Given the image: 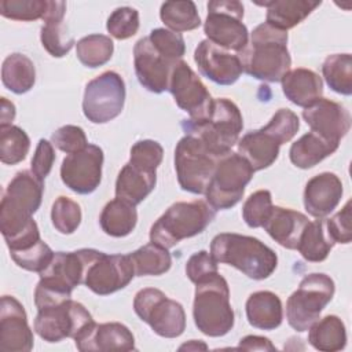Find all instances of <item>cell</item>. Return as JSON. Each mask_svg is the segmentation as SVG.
<instances>
[{"instance_id": "1", "label": "cell", "mask_w": 352, "mask_h": 352, "mask_svg": "<svg viewBox=\"0 0 352 352\" xmlns=\"http://www.w3.org/2000/svg\"><path fill=\"white\" fill-rule=\"evenodd\" d=\"M43 192L44 183L32 170H19L11 179L0 202V231L7 246L40 234L33 214L41 205Z\"/></svg>"}, {"instance_id": "2", "label": "cell", "mask_w": 352, "mask_h": 352, "mask_svg": "<svg viewBox=\"0 0 352 352\" xmlns=\"http://www.w3.org/2000/svg\"><path fill=\"white\" fill-rule=\"evenodd\" d=\"M287 40V32L265 22L257 25L246 48L239 54L243 72L261 81H280L292 66Z\"/></svg>"}, {"instance_id": "3", "label": "cell", "mask_w": 352, "mask_h": 352, "mask_svg": "<svg viewBox=\"0 0 352 352\" xmlns=\"http://www.w3.org/2000/svg\"><path fill=\"white\" fill-rule=\"evenodd\" d=\"M209 253L217 263L235 267L254 280L268 278L278 265L276 253L264 242L235 232L217 234L212 239Z\"/></svg>"}, {"instance_id": "4", "label": "cell", "mask_w": 352, "mask_h": 352, "mask_svg": "<svg viewBox=\"0 0 352 352\" xmlns=\"http://www.w3.org/2000/svg\"><path fill=\"white\" fill-rule=\"evenodd\" d=\"M192 318L198 330L209 337H223L234 327L230 287L219 272L195 283Z\"/></svg>"}, {"instance_id": "5", "label": "cell", "mask_w": 352, "mask_h": 352, "mask_svg": "<svg viewBox=\"0 0 352 352\" xmlns=\"http://www.w3.org/2000/svg\"><path fill=\"white\" fill-rule=\"evenodd\" d=\"M214 216L216 210L201 199L176 202L151 226L150 242L170 249L180 241L201 234Z\"/></svg>"}, {"instance_id": "6", "label": "cell", "mask_w": 352, "mask_h": 352, "mask_svg": "<svg viewBox=\"0 0 352 352\" xmlns=\"http://www.w3.org/2000/svg\"><path fill=\"white\" fill-rule=\"evenodd\" d=\"M182 126L186 133L199 138L213 154L221 157L230 153L234 144L238 143L243 128V118L232 100L217 98L213 99L212 111L206 120L201 122L184 120Z\"/></svg>"}, {"instance_id": "7", "label": "cell", "mask_w": 352, "mask_h": 352, "mask_svg": "<svg viewBox=\"0 0 352 352\" xmlns=\"http://www.w3.org/2000/svg\"><path fill=\"white\" fill-rule=\"evenodd\" d=\"M336 292L334 280L322 272L305 275L296 292L286 301V319L296 331H307L331 301Z\"/></svg>"}, {"instance_id": "8", "label": "cell", "mask_w": 352, "mask_h": 352, "mask_svg": "<svg viewBox=\"0 0 352 352\" xmlns=\"http://www.w3.org/2000/svg\"><path fill=\"white\" fill-rule=\"evenodd\" d=\"M219 158L199 138L186 133L175 148V170L182 190L205 194Z\"/></svg>"}, {"instance_id": "9", "label": "cell", "mask_w": 352, "mask_h": 352, "mask_svg": "<svg viewBox=\"0 0 352 352\" xmlns=\"http://www.w3.org/2000/svg\"><path fill=\"white\" fill-rule=\"evenodd\" d=\"M253 173V168L241 154L230 151L221 155L205 191L206 202L214 210H227L235 206L242 199Z\"/></svg>"}, {"instance_id": "10", "label": "cell", "mask_w": 352, "mask_h": 352, "mask_svg": "<svg viewBox=\"0 0 352 352\" xmlns=\"http://www.w3.org/2000/svg\"><path fill=\"white\" fill-rule=\"evenodd\" d=\"M243 19V4L236 0H212L208 3V15L204 33L213 44L241 54L249 43V32Z\"/></svg>"}, {"instance_id": "11", "label": "cell", "mask_w": 352, "mask_h": 352, "mask_svg": "<svg viewBox=\"0 0 352 352\" xmlns=\"http://www.w3.org/2000/svg\"><path fill=\"white\" fill-rule=\"evenodd\" d=\"M133 309L160 337L176 338L186 329L183 305L169 298L160 289L146 287L139 290L133 298Z\"/></svg>"}, {"instance_id": "12", "label": "cell", "mask_w": 352, "mask_h": 352, "mask_svg": "<svg viewBox=\"0 0 352 352\" xmlns=\"http://www.w3.org/2000/svg\"><path fill=\"white\" fill-rule=\"evenodd\" d=\"M95 324L92 315L78 301L72 298L43 309H37L33 329L47 342L63 338L76 340Z\"/></svg>"}, {"instance_id": "13", "label": "cell", "mask_w": 352, "mask_h": 352, "mask_svg": "<svg viewBox=\"0 0 352 352\" xmlns=\"http://www.w3.org/2000/svg\"><path fill=\"white\" fill-rule=\"evenodd\" d=\"M125 103V82L116 72H103L85 85L82 113L94 124L118 117Z\"/></svg>"}, {"instance_id": "14", "label": "cell", "mask_w": 352, "mask_h": 352, "mask_svg": "<svg viewBox=\"0 0 352 352\" xmlns=\"http://www.w3.org/2000/svg\"><path fill=\"white\" fill-rule=\"evenodd\" d=\"M168 91L176 104L188 113L190 121L201 122L209 117L213 99L198 74L183 59L172 69Z\"/></svg>"}, {"instance_id": "15", "label": "cell", "mask_w": 352, "mask_h": 352, "mask_svg": "<svg viewBox=\"0 0 352 352\" xmlns=\"http://www.w3.org/2000/svg\"><path fill=\"white\" fill-rule=\"evenodd\" d=\"M135 276L129 254H106L95 249L88 261L82 283L98 296L124 289Z\"/></svg>"}, {"instance_id": "16", "label": "cell", "mask_w": 352, "mask_h": 352, "mask_svg": "<svg viewBox=\"0 0 352 352\" xmlns=\"http://www.w3.org/2000/svg\"><path fill=\"white\" fill-rule=\"evenodd\" d=\"M103 150L88 144L81 151L69 154L60 165V179L72 191L87 195L94 192L102 180Z\"/></svg>"}, {"instance_id": "17", "label": "cell", "mask_w": 352, "mask_h": 352, "mask_svg": "<svg viewBox=\"0 0 352 352\" xmlns=\"http://www.w3.org/2000/svg\"><path fill=\"white\" fill-rule=\"evenodd\" d=\"M194 60L199 73L219 85H231L243 73L239 54L224 50L208 38L197 45Z\"/></svg>"}, {"instance_id": "18", "label": "cell", "mask_w": 352, "mask_h": 352, "mask_svg": "<svg viewBox=\"0 0 352 352\" xmlns=\"http://www.w3.org/2000/svg\"><path fill=\"white\" fill-rule=\"evenodd\" d=\"M33 331L23 305L12 296L0 301V351L29 352L33 349Z\"/></svg>"}, {"instance_id": "19", "label": "cell", "mask_w": 352, "mask_h": 352, "mask_svg": "<svg viewBox=\"0 0 352 352\" xmlns=\"http://www.w3.org/2000/svg\"><path fill=\"white\" fill-rule=\"evenodd\" d=\"M302 118L309 125L311 132L323 139L340 144V140L349 132L351 114L348 109L327 98H319L302 110Z\"/></svg>"}, {"instance_id": "20", "label": "cell", "mask_w": 352, "mask_h": 352, "mask_svg": "<svg viewBox=\"0 0 352 352\" xmlns=\"http://www.w3.org/2000/svg\"><path fill=\"white\" fill-rule=\"evenodd\" d=\"M133 65L139 82L153 94L168 89L169 77L176 63L166 59L148 40L143 37L133 47Z\"/></svg>"}, {"instance_id": "21", "label": "cell", "mask_w": 352, "mask_h": 352, "mask_svg": "<svg viewBox=\"0 0 352 352\" xmlns=\"http://www.w3.org/2000/svg\"><path fill=\"white\" fill-rule=\"evenodd\" d=\"M76 346L81 352H109V351H133L135 337L132 331L120 322L95 323L85 333L78 336Z\"/></svg>"}, {"instance_id": "22", "label": "cell", "mask_w": 352, "mask_h": 352, "mask_svg": "<svg viewBox=\"0 0 352 352\" xmlns=\"http://www.w3.org/2000/svg\"><path fill=\"white\" fill-rule=\"evenodd\" d=\"M344 188L340 177L331 172H322L311 177L304 188V208L316 217L323 219L340 204Z\"/></svg>"}, {"instance_id": "23", "label": "cell", "mask_w": 352, "mask_h": 352, "mask_svg": "<svg viewBox=\"0 0 352 352\" xmlns=\"http://www.w3.org/2000/svg\"><path fill=\"white\" fill-rule=\"evenodd\" d=\"M65 12V1L48 0V10L43 18L44 25L40 30V40L44 50L54 58L65 56L76 44L63 22Z\"/></svg>"}, {"instance_id": "24", "label": "cell", "mask_w": 352, "mask_h": 352, "mask_svg": "<svg viewBox=\"0 0 352 352\" xmlns=\"http://www.w3.org/2000/svg\"><path fill=\"white\" fill-rule=\"evenodd\" d=\"M282 143L265 126L245 133L238 140V154H241L253 168L261 170L271 166L278 155Z\"/></svg>"}, {"instance_id": "25", "label": "cell", "mask_w": 352, "mask_h": 352, "mask_svg": "<svg viewBox=\"0 0 352 352\" xmlns=\"http://www.w3.org/2000/svg\"><path fill=\"white\" fill-rule=\"evenodd\" d=\"M308 221V217L301 212L282 206H272L263 227L276 243L286 249L296 250L301 232Z\"/></svg>"}, {"instance_id": "26", "label": "cell", "mask_w": 352, "mask_h": 352, "mask_svg": "<svg viewBox=\"0 0 352 352\" xmlns=\"http://www.w3.org/2000/svg\"><path fill=\"white\" fill-rule=\"evenodd\" d=\"M285 96L300 107H307L322 98L323 81L314 70L297 67L289 70L280 80Z\"/></svg>"}, {"instance_id": "27", "label": "cell", "mask_w": 352, "mask_h": 352, "mask_svg": "<svg viewBox=\"0 0 352 352\" xmlns=\"http://www.w3.org/2000/svg\"><path fill=\"white\" fill-rule=\"evenodd\" d=\"M248 322L260 330H275L283 320L280 298L270 290L252 293L246 300Z\"/></svg>"}, {"instance_id": "28", "label": "cell", "mask_w": 352, "mask_h": 352, "mask_svg": "<svg viewBox=\"0 0 352 352\" xmlns=\"http://www.w3.org/2000/svg\"><path fill=\"white\" fill-rule=\"evenodd\" d=\"M157 173L125 164L116 180V198L133 206L139 205L155 187Z\"/></svg>"}, {"instance_id": "29", "label": "cell", "mask_w": 352, "mask_h": 352, "mask_svg": "<svg viewBox=\"0 0 352 352\" xmlns=\"http://www.w3.org/2000/svg\"><path fill=\"white\" fill-rule=\"evenodd\" d=\"M267 8L265 23L287 32L296 25L301 23L315 8H318L322 1L311 0H271L264 3H257Z\"/></svg>"}, {"instance_id": "30", "label": "cell", "mask_w": 352, "mask_h": 352, "mask_svg": "<svg viewBox=\"0 0 352 352\" xmlns=\"http://www.w3.org/2000/svg\"><path fill=\"white\" fill-rule=\"evenodd\" d=\"M340 144L331 143L315 132H308L296 140L289 150L292 164L300 169H309L331 155Z\"/></svg>"}, {"instance_id": "31", "label": "cell", "mask_w": 352, "mask_h": 352, "mask_svg": "<svg viewBox=\"0 0 352 352\" xmlns=\"http://www.w3.org/2000/svg\"><path fill=\"white\" fill-rule=\"evenodd\" d=\"M334 245L336 243L331 239L326 227V219L323 217L316 219L314 221H308V224L301 232L296 250H298V253L307 261L320 263L327 258Z\"/></svg>"}, {"instance_id": "32", "label": "cell", "mask_w": 352, "mask_h": 352, "mask_svg": "<svg viewBox=\"0 0 352 352\" xmlns=\"http://www.w3.org/2000/svg\"><path fill=\"white\" fill-rule=\"evenodd\" d=\"M99 223L104 234L114 238L126 236L136 227V208L120 198H114L102 209Z\"/></svg>"}, {"instance_id": "33", "label": "cell", "mask_w": 352, "mask_h": 352, "mask_svg": "<svg viewBox=\"0 0 352 352\" xmlns=\"http://www.w3.org/2000/svg\"><path fill=\"white\" fill-rule=\"evenodd\" d=\"M308 330V342L318 351L336 352L346 345L345 324L337 315L318 319Z\"/></svg>"}, {"instance_id": "34", "label": "cell", "mask_w": 352, "mask_h": 352, "mask_svg": "<svg viewBox=\"0 0 352 352\" xmlns=\"http://www.w3.org/2000/svg\"><path fill=\"white\" fill-rule=\"evenodd\" d=\"M1 81L4 87L16 94L30 91L36 82V69L32 59L23 54H10L1 66Z\"/></svg>"}, {"instance_id": "35", "label": "cell", "mask_w": 352, "mask_h": 352, "mask_svg": "<svg viewBox=\"0 0 352 352\" xmlns=\"http://www.w3.org/2000/svg\"><path fill=\"white\" fill-rule=\"evenodd\" d=\"M129 257L133 264L135 276H158L168 272L172 265L169 250L154 242H148L136 249Z\"/></svg>"}, {"instance_id": "36", "label": "cell", "mask_w": 352, "mask_h": 352, "mask_svg": "<svg viewBox=\"0 0 352 352\" xmlns=\"http://www.w3.org/2000/svg\"><path fill=\"white\" fill-rule=\"evenodd\" d=\"M161 21L169 30L180 33L199 28L201 18L197 6L191 0L186 1H165L160 10Z\"/></svg>"}, {"instance_id": "37", "label": "cell", "mask_w": 352, "mask_h": 352, "mask_svg": "<svg viewBox=\"0 0 352 352\" xmlns=\"http://www.w3.org/2000/svg\"><path fill=\"white\" fill-rule=\"evenodd\" d=\"M322 73L326 84L331 91L349 96L352 94V56L351 54L329 55L323 65Z\"/></svg>"}, {"instance_id": "38", "label": "cell", "mask_w": 352, "mask_h": 352, "mask_svg": "<svg viewBox=\"0 0 352 352\" xmlns=\"http://www.w3.org/2000/svg\"><path fill=\"white\" fill-rule=\"evenodd\" d=\"M114 51L113 40L104 34H88L76 43V55L78 60L91 69L106 65Z\"/></svg>"}, {"instance_id": "39", "label": "cell", "mask_w": 352, "mask_h": 352, "mask_svg": "<svg viewBox=\"0 0 352 352\" xmlns=\"http://www.w3.org/2000/svg\"><path fill=\"white\" fill-rule=\"evenodd\" d=\"M30 148V139L28 133L16 126H0V161L6 165H15L22 162Z\"/></svg>"}, {"instance_id": "40", "label": "cell", "mask_w": 352, "mask_h": 352, "mask_svg": "<svg viewBox=\"0 0 352 352\" xmlns=\"http://www.w3.org/2000/svg\"><path fill=\"white\" fill-rule=\"evenodd\" d=\"M81 208L69 197H58L51 208V220L55 230L60 234H73L81 223Z\"/></svg>"}, {"instance_id": "41", "label": "cell", "mask_w": 352, "mask_h": 352, "mask_svg": "<svg viewBox=\"0 0 352 352\" xmlns=\"http://www.w3.org/2000/svg\"><path fill=\"white\" fill-rule=\"evenodd\" d=\"M48 10V0H1L0 14L14 21L43 19Z\"/></svg>"}, {"instance_id": "42", "label": "cell", "mask_w": 352, "mask_h": 352, "mask_svg": "<svg viewBox=\"0 0 352 352\" xmlns=\"http://www.w3.org/2000/svg\"><path fill=\"white\" fill-rule=\"evenodd\" d=\"M10 256L18 267L40 274L51 263L54 252L43 239H40L30 248L10 252Z\"/></svg>"}, {"instance_id": "43", "label": "cell", "mask_w": 352, "mask_h": 352, "mask_svg": "<svg viewBox=\"0 0 352 352\" xmlns=\"http://www.w3.org/2000/svg\"><path fill=\"white\" fill-rule=\"evenodd\" d=\"M272 206L271 192L268 190H257L245 201L242 206V217L250 228L263 227Z\"/></svg>"}, {"instance_id": "44", "label": "cell", "mask_w": 352, "mask_h": 352, "mask_svg": "<svg viewBox=\"0 0 352 352\" xmlns=\"http://www.w3.org/2000/svg\"><path fill=\"white\" fill-rule=\"evenodd\" d=\"M106 29L117 40H126L139 30V12L132 7H118L107 18Z\"/></svg>"}, {"instance_id": "45", "label": "cell", "mask_w": 352, "mask_h": 352, "mask_svg": "<svg viewBox=\"0 0 352 352\" xmlns=\"http://www.w3.org/2000/svg\"><path fill=\"white\" fill-rule=\"evenodd\" d=\"M148 40L166 59H169L173 63H177L179 60H182L186 52V44H184L183 36L169 29H165V28L153 29L148 34Z\"/></svg>"}, {"instance_id": "46", "label": "cell", "mask_w": 352, "mask_h": 352, "mask_svg": "<svg viewBox=\"0 0 352 352\" xmlns=\"http://www.w3.org/2000/svg\"><path fill=\"white\" fill-rule=\"evenodd\" d=\"M162 157H164L162 146L157 140L144 139V140L136 142L131 147L129 164L144 170L155 172L160 164L162 162Z\"/></svg>"}, {"instance_id": "47", "label": "cell", "mask_w": 352, "mask_h": 352, "mask_svg": "<svg viewBox=\"0 0 352 352\" xmlns=\"http://www.w3.org/2000/svg\"><path fill=\"white\" fill-rule=\"evenodd\" d=\"M51 142L55 147L66 154L81 151L88 146L87 135L81 126L63 125L51 135Z\"/></svg>"}, {"instance_id": "48", "label": "cell", "mask_w": 352, "mask_h": 352, "mask_svg": "<svg viewBox=\"0 0 352 352\" xmlns=\"http://www.w3.org/2000/svg\"><path fill=\"white\" fill-rule=\"evenodd\" d=\"M268 131H271L278 140L283 144L290 142L297 131L300 129V120L294 111L290 109H279L265 125Z\"/></svg>"}, {"instance_id": "49", "label": "cell", "mask_w": 352, "mask_h": 352, "mask_svg": "<svg viewBox=\"0 0 352 352\" xmlns=\"http://www.w3.org/2000/svg\"><path fill=\"white\" fill-rule=\"evenodd\" d=\"M351 219V201H346L344 208L340 212H337L331 219H326V227L334 243L346 245L352 241Z\"/></svg>"}, {"instance_id": "50", "label": "cell", "mask_w": 352, "mask_h": 352, "mask_svg": "<svg viewBox=\"0 0 352 352\" xmlns=\"http://www.w3.org/2000/svg\"><path fill=\"white\" fill-rule=\"evenodd\" d=\"M217 261L206 250H199L194 253L186 263V275L192 283L199 282L201 279L219 272Z\"/></svg>"}, {"instance_id": "51", "label": "cell", "mask_w": 352, "mask_h": 352, "mask_svg": "<svg viewBox=\"0 0 352 352\" xmlns=\"http://www.w3.org/2000/svg\"><path fill=\"white\" fill-rule=\"evenodd\" d=\"M55 161V151H54V144L50 143L45 139H40L36 147V151L33 154L32 162H30V169L32 172L44 182V179L50 175L52 165Z\"/></svg>"}, {"instance_id": "52", "label": "cell", "mask_w": 352, "mask_h": 352, "mask_svg": "<svg viewBox=\"0 0 352 352\" xmlns=\"http://www.w3.org/2000/svg\"><path fill=\"white\" fill-rule=\"evenodd\" d=\"M238 348L246 351H276L275 345L268 338L260 336H246L241 338Z\"/></svg>"}, {"instance_id": "53", "label": "cell", "mask_w": 352, "mask_h": 352, "mask_svg": "<svg viewBox=\"0 0 352 352\" xmlns=\"http://www.w3.org/2000/svg\"><path fill=\"white\" fill-rule=\"evenodd\" d=\"M1 110H0V126H8L12 125V121L15 118V106L12 102H10L7 98H1Z\"/></svg>"}, {"instance_id": "54", "label": "cell", "mask_w": 352, "mask_h": 352, "mask_svg": "<svg viewBox=\"0 0 352 352\" xmlns=\"http://www.w3.org/2000/svg\"><path fill=\"white\" fill-rule=\"evenodd\" d=\"M180 351H183V349H187V351H199V349H208V345L205 344V342H202V341H197V340H191L190 342H187V344H183L180 348H179Z\"/></svg>"}]
</instances>
